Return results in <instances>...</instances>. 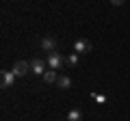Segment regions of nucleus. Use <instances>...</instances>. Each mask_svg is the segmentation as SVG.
I'll return each instance as SVG.
<instances>
[{"label": "nucleus", "mask_w": 130, "mask_h": 121, "mask_svg": "<svg viewBox=\"0 0 130 121\" xmlns=\"http://www.w3.org/2000/svg\"><path fill=\"white\" fill-rule=\"evenodd\" d=\"M41 48L46 52H50V54H52V52H56V39L54 37H43L41 39Z\"/></svg>", "instance_id": "5"}, {"label": "nucleus", "mask_w": 130, "mask_h": 121, "mask_svg": "<svg viewBox=\"0 0 130 121\" xmlns=\"http://www.w3.org/2000/svg\"><path fill=\"white\" fill-rule=\"evenodd\" d=\"M124 2H126V0H111L113 7H119V5H124Z\"/></svg>", "instance_id": "12"}, {"label": "nucleus", "mask_w": 130, "mask_h": 121, "mask_svg": "<svg viewBox=\"0 0 130 121\" xmlns=\"http://www.w3.org/2000/svg\"><path fill=\"white\" fill-rule=\"evenodd\" d=\"M63 63H65V58L63 56L59 54V52H52L50 56H48V69H61V67H63Z\"/></svg>", "instance_id": "1"}, {"label": "nucleus", "mask_w": 130, "mask_h": 121, "mask_svg": "<svg viewBox=\"0 0 130 121\" xmlns=\"http://www.w3.org/2000/svg\"><path fill=\"white\" fill-rule=\"evenodd\" d=\"M91 41H87V39H78V41L74 43V52H78V54H87V52H91Z\"/></svg>", "instance_id": "4"}, {"label": "nucleus", "mask_w": 130, "mask_h": 121, "mask_svg": "<svg viewBox=\"0 0 130 121\" xmlns=\"http://www.w3.org/2000/svg\"><path fill=\"white\" fill-rule=\"evenodd\" d=\"M76 63H78V52H74V54L67 56V65H70V67H74Z\"/></svg>", "instance_id": "10"}, {"label": "nucleus", "mask_w": 130, "mask_h": 121, "mask_svg": "<svg viewBox=\"0 0 130 121\" xmlns=\"http://www.w3.org/2000/svg\"><path fill=\"white\" fill-rule=\"evenodd\" d=\"M28 69H30V63H26V61H18V63H15L13 65V74L18 76V78H22V76H26L28 74Z\"/></svg>", "instance_id": "3"}, {"label": "nucleus", "mask_w": 130, "mask_h": 121, "mask_svg": "<svg viewBox=\"0 0 130 121\" xmlns=\"http://www.w3.org/2000/svg\"><path fill=\"white\" fill-rule=\"evenodd\" d=\"M91 97L95 99V102H100V104H104V102H106V95H102V93H93Z\"/></svg>", "instance_id": "11"}, {"label": "nucleus", "mask_w": 130, "mask_h": 121, "mask_svg": "<svg viewBox=\"0 0 130 121\" xmlns=\"http://www.w3.org/2000/svg\"><path fill=\"white\" fill-rule=\"evenodd\" d=\"M30 71H32V74L43 76L48 71V63H46V61H41V58H32L30 61Z\"/></svg>", "instance_id": "2"}, {"label": "nucleus", "mask_w": 130, "mask_h": 121, "mask_svg": "<svg viewBox=\"0 0 130 121\" xmlns=\"http://www.w3.org/2000/svg\"><path fill=\"white\" fill-rule=\"evenodd\" d=\"M56 80H59V76H56L54 69H48L46 74H43V82L46 84H52V82H56Z\"/></svg>", "instance_id": "7"}, {"label": "nucleus", "mask_w": 130, "mask_h": 121, "mask_svg": "<svg viewBox=\"0 0 130 121\" xmlns=\"http://www.w3.org/2000/svg\"><path fill=\"white\" fill-rule=\"evenodd\" d=\"M15 78H18V76H15L13 71H2V87H5V89H9V87H13V82H15Z\"/></svg>", "instance_id": "6"}, {"label": "nucleus", "mask_w": 130, "mask_h": 121, "mask_svg": "<svg viewBox=\"0 0 130 121\" xmlns=\"http://www.w3.org/2000/svg\"><path fill=\"white\" fill-rule=\"evenodd\" d=\"M56 84H59V89H70L72 87V78H70V76H59Z\"/></svg>", "instance_id": "8"}, {"label": "nucleus", "mask_w": 130, "mask_h": 121, "mask_svg": "<svg viewBox=\"0 0 130 121\" xmlns=\"http://www.w3.org/2000/svg\"><path fill=\"white\" fill-rule=\"evenodd\" d=\"M83 119V112L78 110V108H72L70 112H67V121H80Z\"/></svg>", "instance_id": "9"}]
</instances>
